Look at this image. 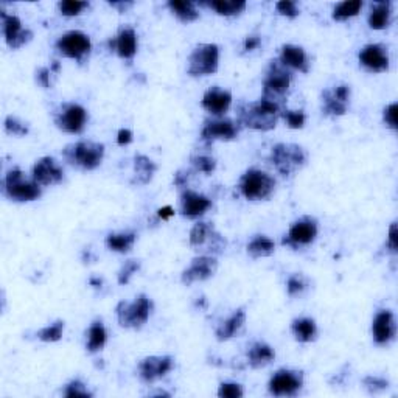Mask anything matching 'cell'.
Instances as JSON below:
<instances>
[{
    "instance_id": "obj_8",
    "label": "cell",
    "mask_w": 398,
    "mask_h": 398,
    "mask_svg": "<svg viewBox=\"0 0 398 398\" xmlns=\"http://www.w3.org/2000/svg\"><path fill=\"white\" fill-rule=\"evenodd\" d=\"M238 190L247 201H265L271 198L276 190V180L266 171H261L258 168H249L241 174Z\"/></svg>"
},
{
    "instance_id": "obj_25",
    "label": "cell",
    "mask_w": 398,
    "mask_h": 398,
    "mask_svg": "<svg viewBox=\"0 0 398 398\" xmlns=\"http://www.w3.org/2000/svg\"><path fill=\"white\" fill-rule=\"evenodd\" d=\"M114 48L122 59L133 61L137 55V48H139V39H137L135 30L129 27V25L118 30V35L114 39Z\"/></svg>"
},
{
    "instance_id": "obj_32",
    "label": "cell",
    "mask_w": 398,
    "mask_h": 398,
    "mask_svg": "<svg viewBox=\"0 0 398 398\" xmlns=\"http://www.w3.org/2000/svg\"><path fill=\"white\" fill-rule=\"evenodd\" d=\"M390 2H377L369 12V27L372 30H384L390 23Z\"/></svg>"
},
{
    "instance_id": "obj_42",
    "label": "cell",
    "mask_w": 398,
    "mask_h": 398,
    "mask_svg": "<svg viewBox=\"0 0 398 398\" xmlns=\"http://www.w3.org/2000/svg\"><path fill=\"white\" fill-rule=\"evenodd\" d=\"M282 118L285 120L286 126L291 129H302L305 126V120H307L303 111H291L286 108H283L282 111Z\"/></svg>"
},
{
    "instance_id": "obj_5",
    "label": "cell",
    "mask_w": 398,
    "mask_h": 398,
    "mask_svg": "<svg viewBox=\"0 0 398 398\" xmlns=\"http://www.w3.org/2000/svg\"><path fill=\"white\" fill-rule=\"evenodd\" d=\"M292 77L282 62L271 61L263 79V98L282 106L291 92Z\"/></svg>"
},
{
    "instance_id": "obj_53",
    "label": "cell",
    "mask_w": 398,
    "mask_h": 398,
    "mask_svg": "<svg viewBox=\"0 0 398 398\" xmlns=\"http://www.w3.org/2000/svg\"><path fill=\"white\" fill-rule=\"evenodd\" d=\"M174 214H176V211H174V209L171 207V205H165V207H160V209L158 210V216L160 218L162 221L170 220V218L174 216Z\"/></svg>"
},
{
    "instance_id": "obj_27",
    "label": "cell",
    "mask_w": 398,
    "mask_h": 398,
    "mask_svg": "<svg viewBox=\"0 0 398 398\" xmlns=\"http://www.w3.org/2000/svg\"><path fill=\"white\" fill-rule=\"evenodd\" d=\"M247 363L252 369H263V367L269 366L274 359H276V352L274 348L266 344V342L257 341L247 348Z\"/></svg>"
},
{
    "instance_id": "obj_38",
    "label": "cell",
    "mask_w": 398,
    "mask_h": 398,
    "mask_svg": "<svg viewBox=\"0 0 398 398\" xmlns=\"http://www.w3.org/2000/svg\"><path fill=\"white\" fill-rule=\"evenodd\" d=\"M86 8H89V3L78 2V0H62V2L58 3L59 15L66 16V17L79 16Z\"/></svg>"
},
{
    "instance_id": "obj_43",
    "label": "cell",
    "mask_w": 398,
    "mask_h": 398,
    "mask_svg": "<svg viewBox=\"0 0 398 398\" xmlns=\"http://www.w3.org/2000/svg\"><path fill=\"white\" fill-rule=\"evenodd\" d=\"M140 269V261L139 260H126L124 261V265L120 267V271H118V285H128L131 277H133V274H135L137 271Z\"/></svg>"
},
{
    "instance_id": "obj_41",
    "label": "cell",
    "mask_w": 398,
    "mask_h": 398,
    "mask_svg": "<svg viewBox=\"0 0 398 398\" xmlns=\"http://www.w3.org/2000/svg\"><path fill=\"white\" fill-rule=\"evenodd\" d=\"M3 126H5V133L10 134V135L23 137V135H27L30 133V129H28L27 124L19 120V118L15 117V115L6 117Z\"/></svg>"
},
{
    "instance_id": "obj_2",
    "label": "cell",
    "mask_w": 398,
    "mask_h": 398,
    "mask_svg": "<svg viewBox=\"0 0 398 398\" xmlns=\"http://www.w3.org/2000/svg\"><path fill=\"white\" fill-rule=\"evenodd\" d=\"M62 158L68 165L84 171H92L102 165L104 159V145L92 140H79L62 149Z\"/></svg>"
},
{
    "instance_id": "obj_30",
    "label": "cell",
    "mask_w": 398,
    "mask_h": 398,
    "mask_svg": "<svg viewBox=\"0 0 398 398\" xmlns=\"http://www.w3.org/2000/svg\"><path fill=\"white\" fill-rule=\"evenodd\" d=\"M246 251L249 254V257L252 258L271 257V255L276 252V243H274L269 236L257 235L247 243Z\"/></svg>"
},
{
    "instance_id": "obj_10",
    "label": "cell",
    "mask_w": 398,
    "mask_h": 398,
    "mask_svg": "<svg viewBox=\"0 0 398 398\" xmlns=\"http://www.w3.org/2000/svg\"><path fill=\"white\" fill-rule=\"evenodd\" d=\"M89 114L78 103H62L55 111L53 122L56 128L67 134H81L86 128Z\"/></svg>"
},
{
    "instance_id": "obj_3",
    "label": "cell",
    "mask_w": 398,
    "mask_h": 398,
    "mask_svg": "<svg viewBox=\"0 0 398 398\" xmlns=\"http://www.w3.org/2000/svg\"><path fill=\"white\" fill-rule=\"evenodd\" d=\"M3 195L15 202H31L42 195L41 185L28 179L21 168H11L2 180Z\"/></svg>"
},
{
    "instance_id": "obj_46",
    "label": "cell",
    "mask_w": 398,
    "mask_h": 398,
    "mask_svg": "<svg viewBox=\"0 0 398 398\" xmlns=\"http://www.w3.org/2000/svg\"><path fill=\"white\" fill-rule=\"evenodd\" d=\"M364 388L370 392V394H379L389 388V381L379 377H366L363 379Z\"/></svg>"
},
{
    "instance_id": "obj_56",
    "label": "cell",
    "mask_w": 398,
    "mask_h": 398,
    "mask_svg": "<svg viewBox=\"0 0 398 398\" xmlns=\"http://www.w3.org/2000/svg\"><path fill=\"white\" fill-rule=\"evenodd\" d=\"M52 72H55V73H59V70H61V64L58 61H53V64H52Z\"/></svg>"
},
{
    "instance_id": "obj_23",
    "label": "cell",
    "mask_w": 398,
    "mask_h": 398,
    "mask_svg": "<svg viewBox=\"0 0 398 398\" xmlns=\"http://www.w3.org/2000/svg\"><path fill=\"white\" fill-rule=\"evenodd\" d=\"M211 207V199L193 190H184L180 195V215L189 220L202 216Z\"/></svg>"
},
{
    "instance_id": "obj_45",
    "label": "cell",
    "mask_w": 398,
    "mask_h": 398,
    "mask_svg": "<svg viewBox=\"0 0 398 398\" xmlns=\"http://www.w3.org/2000/svg\"><path fill=\"white\" fill-rule=\"evenodd\" d=\"M191 164L196 171L205 174H210L216 170V160L210 158V155H195V158H191Z\"/></svg>"
},
{
    "instance_id": "obj_13",
    "label": "cell",
    "mask_w": 398,
    "mask_h": 398,
    "mask_svg": "<svg viewBox=\"0 0 398 398\" xmlns=\"http://www.w3.org/2000/svg\"><path fill=\"white\" fill-rule=\"evenodd\" d=\"M317 234H319L317 221L311 216H303L290 227L288 235H285V238L282 240V245L290 246L292 249L308 246L316 240Z\"/></svg>"
},
{
    "instance_id": "obj_49",
    "label": "cell",
    "mask_w": 398,
    "mask_h": 398,
    "mask_svg": "<svg viewBox=\"0 0 398 398\" xmlns=\"http://www.w3.org/2000/svg\"><path fill=\"white\" fill-rule=\"evenodd\" d=\"M50 75H52V68H48V67H39L36 70L37 84H39L41 87H44V89H50V87H52Z\"/></svg>"
},
{
    "instance_id": "obj_1",
    "label": "cell",
    "mask_w": 398,
    "mask_h": 398,
    "mask_svg": "<svg viewBox=\"0 0 398 398\" xmlns=\"http://www.w3.org/2000/svg\"><path fill=\"white\" fill-rule=\"evenodd\" d=\"M282 106L261 97L257 102L243 103L238 108V123L254 131H271L282 117Z\"/></svg>"
},
{
    "instance_id": "obj_14",
    "label": "cell",
    "mask_w": 398,
    "mask_h": 398,
    "mask_svg": "<svg viewBox=\"0 0 398 398\" xmlns=\"http://www.w3.org/2000/svg\"><path fill=\"white\" fill-rule=\"evenodd\" d=\"M352 89L348 84H338L322 92V112L327 117H342L347 114Z\"/></svg>"
},
{
    "instance_id": "obj_21",
    "label": "cell",
    "mask_w": 398,
    "mask_h": 398,
    "mask_svg": "<svg viewBox=\"0 0 398 398\" xmlns=\"http://www.w3.org/2000/svg\"><path fill=\"white\" fill-rule=\"evenodd\" d=\"M397 334L395 316L390 310H379L372 322V338L377 345H388Z\"/></svg>"
},
{
    "instance_id": "obj_6",
    "label": "cell",
    "mask_w": 398,
    "mask_h": 398,
    "mask_svg": "<svg viewBox=\"0 0 398 398\" xmlns=\"http://www.w3.org/2000/svg\"><path fill=\"white\" fill-rule=\"evenodd\" d=\"M153 308V301L146 294H139L133 302H118L115 307L118 325L123 328L140 330L148 322Z\"/></svg>"
},
{
    "instance_id": "obj_55",
    "label": "cell",
    "mask_w": 398,
    "mask_h": 398,
    "mask_svg": "<svg viewBox=\"0 0 398 398\" xmlns=\"http://www.w3.org/2000/svg\"><path fill=\"white\" fill-rule=\"evenodd\" d=\"M111 6H115V8H123V11H126L128 6H133V2H111Z\"/></svg>"
},
{
    "instance_id": "obj_54",
    "label": "cell",
    "mask_w": 398,
    "mask_h": 398,
    "mask_svg": "<svg viewBox=\"0 0 398 398\" xmlns=\"http://www.w3.org/2000/svg\"><path fill=\"white\" fill-rule=\"evenodd\" d=\"M187 180H189V173L178 171L176 174H174V185L176 187H185Z\"/></svg>"
},
{
    "instance_id": "obj_9",
    "label": "cell",
    "mask_w": 398,
    "mask_h": 398,
    "mask_svg": "<svg viewBox=\"0 0 398 398\" xmlns=\"http://www.w3.org/2000/svg\"><path fill=\"white\" fill-rule=\"evenodd\" d=\"M187 73L190 77H209L220 67V47L216 44H198L189 56Z\"/></svg>"
},
{
    "instance_id": "obj_28",
    "label": "cell",
    "mask_w": 398,
    "mask_h": 398,
    "mask_svg": "<svg viewBox=\"0 0 398 398\" xmlns=\"http://www.w3.org/2000/svg\"><path fill=\"white\" fill-rule=\"evenodd\" d=\"M158 165L145 154L134 155V178L131 179L133 185H146L153 180Z\"/></svg>"
},
{
    "instance_id": "obj_22",
    "label": "cell",
    "mask_w": 398,
    "mask_h": 398,
    "mask_svg": "<svg viewBox=\"0 0 398 398\" xmlns=\"http://www.w3.org/2000/svg\"><path fill=\"white\" fill-rule=\"evenodd\" d=\"M201 106L209 114L216 118H221L230 109V106H232V93L227 89H221V87L214 86L204 92Z\"/></svg>"
},
{
    "instance_id": "obj_26",
    "label": "cell",
    "mask_w": 398,
    "mask_h": 398,
    "mask_svg": "<svg viewBox=\"0 0 398 398\" xmlns=\"http://www.w3.org/2000/svg\"><path fill=\"white\" fill-rule=\"evenodd\" d=\"M246 322V311L245 308H238L235 310L232 314H230L229 319L222 321L220 325L216 327L215 330V336H216V341L220 342H226L229 339L235 338L236 334H238L240 330L243 328Z\"/></svg>"
},
{
    "instance_id": "obj_37",
    "label": "cell",
    "mask_w": 398,
    "mask_h": 398,
    "mask_svg": "<svg viewBox=\"0 0 398 398\" xmlns=\"http://www.w3.org/2000/svg\"><path fill=\"white\" fill-rule=\"evenodd\" d=\"M64 321H56L52 325L41 328L36 336L42 342H58L62 338V333H64Z\"/></svg>"
},
{
    "instance_id": "obj_34",
    "label": "cell",
    "mask_w": 398,
    "mask_h": 398,
    "mask_svg": "<svg viewBox=\"0 0 398 398\" xmlns=\"http://www.w3.org/2000/svg\"><path fill=\"white\" fill-rule=\"evenodd\" d=\"M168 8L176 16L180 22L190 23L199 19V11L196 10V5L193 2H182V0H170L167 3Z\"/></svg>"
},
{
    "instance_id": "obj_47",
    "label": "cell",
    "mask_w": 398,
    "mask_h": 398,
    "mask_svg": "<svg viewBox=\"0 0 398 398\" xmlns=\"http://www.w3.org/2000/svg\"><path fill=\"white\" fill-rule=\"evenodd\" d=\"M397 114H398V103L394 102L389 106H386L383 111V122L386 126L392 131L398 129V120H397Z\"/></svg>"
},
{
    "instance_id": "obj_4",
    "label": "cell",
    "mask_w": 398,
    "mask_h": 398,
    "mask_svg": "<svg viewBox=\"0 0 398 398\" xmlns=\"http://www.w3.org/2000/svg\"><path fill=\"white\" fill-rule=\"evenodd\" d=\"M307 159L308 155L305 149L297 143H277L272 146L269 154L272 167L283 178H290L298 170H302L307 164Z\"/></svg>"
},
{
    "instance_id": "obj_33",
    "label": "cell",
    "mask_w": 398,
    "mask_h": 398,
    "mask_svg": "<svg viewBox=\"0 0 398 398\" xmlns=\"http://www.w3.org/2000/svg\"><path fill=\"white\" fill-rule=\"evenodd\" d=\"M106 341H108V333H106V328L102 321L92 322V325L87 330V342H86L87 352L97 353L100 350H103Z\"/></svg>"
},
{
    "instance_id": "obj_20",
    "label": "cell",
    "mask_w": 398,
    "mask_h": 398,
    "mask_svg": "<svg viewBox=\"0 0 398 398\" xmlns=\"http://www.w3.org/2000/svg\"><path fill=\"white\" fill-rule=\"evenodd\" d=\"M31 178L35 182L41 187H52L58 185L64 180V171L62 168L56 164V160L50 155H44V158L37 159L31 170Z\"/></svg>"
},
{
    "instance_id": "obj_48",
    "label": "cell",
    "mask_w": 398,
    "mask_h": 398,
    "mask_svg": "<svg viewBox=\"0 0 398 398\" xmlns=\"http://www.w3.org/2000/svg\"><path fill=\"white\" fill-rule=\"evenodd\" d=\"M276 10L280 16H286L290 19H294L301 15V10L297 8V3L292 2V0H282V2H277Z\"/></svg>"
},
{
    "instance_id": "obj_16",
    "label": "cell",
    "mask_w": 398,
    "mask_h": 398,
    "mask_svg": "<svg viewBox=\"0 0 398 398\" xmlns=\"http://www.w3.org/2000/svg\"><path fill=\"white\" fill-rule=\"evenodd\" d=\"M359 64L370 73H383L389 70V52L381 44H367L358 53Z\"/></svg>"
},
{
    "instance_id": "obj_11",
    "label": "cell",
    "mask_w": 398,
    "mask_h": 398,
    "mask_svg": "<svg viewBox=\"0 0 398 398\" xmlns=\"http://www.w3.org/2000/svg\"><path fill=\"white\" fill-rule=\"evenodd\" d=\"M55 47L58 50V53L64 56V58L73 59L77 61L78 64H83L84 59L91 53L92 42L91 37L83 33V31L72 30L59 36V39L56 41Z\"/></svg>"
},
{
    "instance_id": "obj_39",
    "label": "cell",
    "mask_w": 398,
    "mask_h": 398,
    "mask_svg": "<svg viewBox=\"0 0 398 398\" xmlns=\"http://www.w3.org/2000/svg\"><path fill=\"white\" fill-rule=\"evenodd\" d=\"M62 394H64V397L67 398H92L93 397L92 392L87 389V386L83 381H79V379H72L70 383H67Z\"/></svg>"
},
{
    "instance_id": "obj_36",
    "label": "cell",
    "mask_w": 398,
    "mask_h": 398,
    "mask_svg": "<svg viewBox=\"0 0 398 398\" xmlns=\"http://www.w3.org/2000/svg\"><path fill=\"white\" fill-rule=\"evenodd\" d=\"M363 2L361 0H350V2H342L336 5V8L332 12V19L336 22H344L359 15V11L363 10Z\"/></svg>"
},
{
    "instance_id": "obj_18",
    "label": "cell",
    "mask_w": 398,
    "mask_h": 398,
    "mask_svg": "<svg viewBox=\"0 0 398 398\" xmlns=\"http://www.w3.org/2000/svg\"><path fill=\"white\" fill-rule=\"evenodd\" d=\"M238 122L230 120V118H214V120H205L201 131V139L204 142H215V140H234L240 133Z\"/></svg>"
},
{
    "instance_id": "obj_52",
    "label": "cell",
    "mask_w": 398,
    "mask_h": 398,
    "mask_svg": "<svg viewBox=\"0 0 398 398\" xmlns=\"http://www.w3.org/2000/svg\"><path fill=\"white\" fill-rule=\"evenodd\" d=\"M133 142V131L128 129V128H122L120 131L117 133V143L120 146H126L129 143Z\"/></svg>"
},
{
    "instance_id": "obj_12",
    "label": "cell",
    "mask_w": 398,
    "mask_h": 398,
    "mask_svg": "<svg viewBox=\"0 0 398 398\" xmlns=\"http://www.w3.org/2000/svg\"><path fill=\"white\" fill-rule=\"evenodd\" d=\"M303 388V372L280 369L271 377L267 390L274 397H294Z\"/></svg>"
},
{
    "instance_id": "obj_35",
    "label": "cell",
    "mask_w": 398,
    "mask_h": 398,
    "mask_svg": "<svg viewBox=\"0 0 398 398\" xmlns=\"http://www.w3.org/2000/svg\"><path fill=\"white\" fill-rule=\"evenodd\" d=\"M216 15L224 17L238 16L246 10L245 0H214V2L207 3Z\"/></svg>"
},
{
    "instance_id": "obj_17",
    "label": "cell",
    "mask_w": 398,
    "mask_h": 398,
    "mask_svg": "<svg viewBox=\"0 0 398 398\" xmlns=\"http://www.w3.org/2000/svg\"><path fill=\"white\" fill-rule=\"evenodd\" d=\"M3 25V36L6 46L12 50H17L33 39V31L22 27L21 19L15 15H6L5 11L0 12Z\"/></svg>"
},
{
    "instance_id": "obj_7",
    "label": "cell",
    "mask_w": 398,
    "mask_h": 398,
    "mask_svg": "<svg viewBox=\"0 0 398 398\" xmlns=\"http://www.w3.org/2000/svg\"><path fill=\"white\" fill-rule=\"evenodd\" d=\"M189 243L195 251L201 252V255H211V257L222 254L227 247V240L218 232L214 224L202 221L191 227Z\"/></svg>"
},
{
    "instance_id": "obj_50",
    "label": "cell",
    "mask_w": 398,
    "mask_h": 398,
    "mask_svg": "<svg viewBox=\"0 0 398 398\" xmlns=\"http://www.w3.org/2000/svg\"><path fill=\"white\" fill-rule=\"evenodd\" d=\"M388 249L390 254L398 252V245H397V222H392L389 227V235H388Z\"/></svg>"
},
{
    "instance_id": "obj_51",
    "label": "cell",
    "mask_w": 398,
    "mask_h": 398,
    "mask_svg": "<svg viewBox=\"0 0 398 398\" xmlns=\"http://www.w3.org/2000/svg\"><path fill=\"white\" fill-rule=\"evenodd\" d=\"M261 46V37L257 35H251L247 36L245 42H243V50L245 52H254V50H257Z\"/></svg>"
},
{
    "instance_id": "obj_40",
    "label": "cell",
    "mask_w": 398,
    "mask_h": 398,
    "mask_svg": "<svg viewBox=\"0 0 398 398\" xmlns=\"http://www.w3.org/2000/svg\"><path fill=\"white\" fill-rule=\"evenodd\" d=\"M307 286L308 283L302 274H291L288 280H286V292H288L290 297L302 296Z\"/></svg>"
},
{
    "instance_id": "obj_44",
    "label": "cell",
    "mask_w": 398,
    "mask_h": 398,
    "mask_svg": "<svg viewBox=\"0 0 398 398\" xmlns=\"http://www.w3.org/2000/svg\"><path fill=\"white\" fill-rule=\"evenodd\" d=\"M243 395H245V390H243V386L238 383L224 381L218 388V397L220 398H241Z\"/></svg>"
},
{
    "instance_id": "obj_31",
    "label": "cell",
    "mask_w": 398,
    "mask_h": 398,
    "mask_svg": "<svg viewBox=\"0 0 398 398\" xmlns=\"http://www.w3.org/2000/svg\"><path fill=\"white\" fill-rule=\"evenodd\" d=\"M137 240V234L135 232H112L108 236H106V247L109 249L112 252H118V254H124L129 252L133 249L134 243Z\"/></svg>"
},
{
    "instance_id": "obj_15",
    "label": "cell",
    "mask_w": 398,
    "mask_h": 398,
    "mask_svg": "<svg viewBox=\"0 0 398 398\" xmlns=\"http://www.w3.org/2000/svg\"><path fill=\"white\" fill-rule=\"evenodd\" d=\"M174 367V358L170 354H153V357L143 358L139 363V377L143 383L153 384L158 381V379L167 377L168 373L173 370Z\"/></svg>"
},
{
    "instance_id": "obj_19",
    "label": "cell",
    "mask_w": 398,
    "mask_h": 398,
    "mask_svg": "<svg viewBox=\"0 0 398 398\" xmlns=\"http://www.w3.org/2000/svg\"><path fill=\"white\" fill-rule=\"evenodd\" d=\"M218 269V260L216 257H211V255H199L191 260L190 266L184 269L180 280L182 283L190 286L195 282H204L210 277L215 276V272Z\"/></svg>"
},
{
    "instance_id": "obj_24",
    "label": "cell",
    "mask_w": 398,
    "mask_h": 398,
    "mask_svg": "<svg viewBox=\"0 0 398 398\" xmlns=\"http://www.w3.org/2000/svg\"><path fill=\"white\" fill-rule=\"evenodd\" d=\"M278 61L282 62L286 68H294V70L302 73L310 72V59L307 52H305L302 47L294 46V44H285V46H282Z\"/></svg>"
},
{
    "instance_id": "obj_29",
    "label": "cell",
    "mask_w": 398,
    "mask_h": 398,
    "mask_svg": "<svg viewBox=\"0 0 398 398\" xmlns=\"http://www.w3.org/2000/svg\"><path fill=\"white\" fill-rule=\"evenodd\" d=\"M291 333L297 342L308 344V342L317 339L319 330H317L316 321L311 317H297L291 322Z\"/></svg>"
}]
</instances>
